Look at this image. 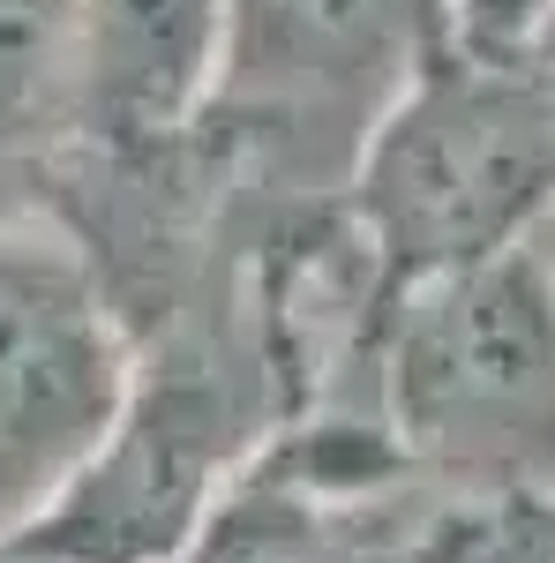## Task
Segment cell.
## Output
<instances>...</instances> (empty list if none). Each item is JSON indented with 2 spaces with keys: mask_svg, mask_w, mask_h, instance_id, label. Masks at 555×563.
<instances>
[{
  "mask_svg": "<svg viewBox=\"0 0 555 563\" xmlns=\"http://www.w3.org/2000/svg\"><path fill=\"white\" fill-rule=\"evenodd\" d=\"M129 384V331L84 249L23 196H0V541L90 466Z\"/></svg>",
  "mask_w": 555,
  "mask_h": 563,
  "instance_id": "5b68a950",
  "label": "cell"
},
{
  "mask_svg": "<svg viewBox=\"0 0 555 563\" xmlns=\"http://www.w3.org/2000/svg\"><path fill=\"white\" fill-rule=\"evenodd\" d=\"M548 563H555V511H548Z\"/></svg>",
  "mask_w": 555,
  "mask_h": 563,
  "instance_id": "30bf717a",
  "label": "cell"
},
{
  "mask_svg": "<svg viewBox=\"0 0 555 563\" xmlns=\"http://www.w3.org/2000/svg\"><path fill=\"white\" fill-rule=\"evenodd\" d=\"M541 45H548V53H555V8H548V31H541Z\"/></svg>",
  "mask_w": 555,
  "mask_h": 563,
  "instance_id": "9c48e42d",
  "label": "cell"
},
{
  "mask_svg": "<svg viewBox=\"0 0 555 563\" xmlns=\"http://www.w3.org/2000/svg\"><path fill=\"white\" fill-rule=\"evenodd\" d=\"M84 135V8L0 0V196Z\"/></svg>",
  "mask_w": 555,
  "mask_h": 563,
  "instance_id": "52a82bcc",
  "label": "cell"
},
{
  "mask_svg": "<svg viewBox=\"0 0 555 563\" xmlns=\"http://www.w3.org/2000/svg\"><path fill=\"white\" fill-rule=\"evenodd\" d=\"M345 218L398 301L443 271L511 256L555 218V53L443 45L368 135Z\"/></svg>",
  "mask_w": 555,
  "mask_h": 563,
  "instance_id": "6da1fadb",
  "label": "cell"
},
{
  "mask_svg": "<svg viewBox=\"0 0 555 563\" xmlns=\"http://www.w3.org/2000/svg\"><path fill=\"white\" fill-rule=\"evenodd\" d=\"M376 413L406 466L480 504H555V256L406 286L376 339Z\"/></svg>",
  "mask_w": 555,
  "mask_h": 563,
  "instance_id": "7a4b0ae2",
  "label": "cell"
},
{
  "mask_svg": "<svg viewBox=\"0 0 555 563\" xmlns=\"http://www.w3.org/2000/svg\"><path fill=\"white\" fill-rule=\"evenodd\" d=\"M451 45V0H218L196 135L278 203H345L368 135Z\"/></svg>",
  "mask_w": 555,
  "mask_h": 563,
  "instance_id": "3957f363",
  "label": "cell"
},
{
  "mask_svg": "<svg viewBox=\"0 0 555 563\" xmlns=\"http://www.w3.org/2000/svg\"><path fill=\"white\" fill-rule=\"evenodd\" d=\"M488 526L496 504L413 474L384 413H315L248 459L188 563H480Z\"/></svg>",
  "mask_w": 555,
  "mask_h": 563,
  "instance_id": "277c9868",
  "label": "cell"
},
{
  "mask_svg": "<svg viewBox=\"0 0 555 563\" xmlns=\"http://www.w3.org/2000/svg\"><path fill=\"white\" fill-rule=\"evenodd\" d=\"M84 8V135L166 143L196 129L218 76V0H76Z\"/></svg>",
  "mask_w": 555,
  "mask_h": 563,
  "instance_id": "8992f818",
  "label": "cell"
},
{
  "mask_svg": "<svg viewBox=\"0 0 555 563\" xmlns=\"http://www.w3.org/2000/svg\"><path fill=\"white\" fill-rule=\"evenodd\" d=\"M555 0H451V38L480 45V53H518L541 45Z\"/></svg>",
  "mask_w": 555,
  "mask_h": 563,
  "instance_id": "ba28073f",
  "label": "cell"
}]
</instances>
